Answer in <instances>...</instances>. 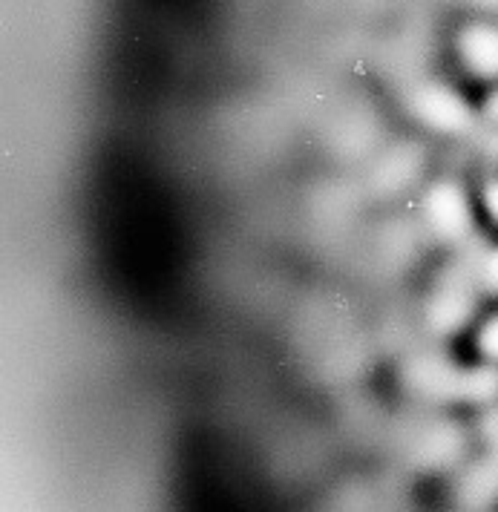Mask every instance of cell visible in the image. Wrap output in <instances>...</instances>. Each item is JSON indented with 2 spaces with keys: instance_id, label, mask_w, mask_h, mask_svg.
<instances>
[{
  "instance_id": "cell-10",
  "label": "cell",
  "mask_w": 498,
  "mask_h": 512,
  "mask_svg": "<svg viewBox=\"0 0 498 512\" xmlns=\"http://www.w3.org/2000/svg\"><path fill=\"white\" fill-rule=\"evenodd\" d=\"M475 205H478V216L498 231V173L484 176L478 187H475Z\"/></svg>"
},
{
  "instance_id": "cell-5",
  "label": "cell",
  "mask_w": 498,
  "mask_h": 512,
  "mask_svg": "<svg viewBox=\"0 0 498 512\" xmlns=\"http://www.w3.org/2000/svg\"><path fill=\"white\" fill-rule=\"evenodd\" d=\"M452 55L461 72L487 87H498V18L490 15H475L461 21L452 32Z\"/></svg>"
},
{
  "instance_id": "cell-8",
  "label": "cell",
  "mask_w": 498,
  "mask_h": 512,
  "mask_svg": "<svg viewBox=\"0 0 498 512\" xmlns=\"http://www.w3.org/2000/svg\"><path fill=\"white\" fill-rule=\"evenodd\" d=\"M470 340H473L475 360L498 369V305L475 320L470 328Z\"/></svg>"
},
{
  "instance_id": "cell-1",
  "label": "cell",
  "mask_w": 498,
  "mask_h": 512,
  "mask_svg": "<svg viewBox=\"0 0 498 512\" xmlns=\"http://www.w3.org/2000/svg\"><path fill=\"white\" fill-rule=\"evenodd\" d=\"M404 383L418 397L490 406L498 400V369L478 363L458 366L441 354H415L404 366Z\"/></svg>"
},
{
  "instance_id": "cell-7",
  "label": "cell",
  "mask_w": 498,
  "mask_h": 512,
  "mask_svg": "<svg viewBox=\"0 0 498 512\" xmlns=\"http://www.w3.org/2000/svg\"><path fill=\"white\" fill-rule=\"evenodd\" d=\"M455 501L470 512L490 510L498 504V449H487L481 458L461 469V478L455 484Z\"/></svg>"
},
{
  "instance_id": "cell-9",
  "label": "cell",
  "mask_w": 498,
  "mask_h": 512,
  "mask_svg": "<svg viewBox=\"0 0 498 512\" xmlns=\"http://www.w3.org/2000/svg\"><path fill=\"white\" fill-rule=\"evenodd\" d=\"M473 280L484 300H496L498 303V242L475 254Z\"/></svg>"
},
{
  "instance_id": "cell-3",
  "label": "cell",
  "mask_w": 498,
  "mask_h": 512,
  "mask_svg": "<svg viewBox=\"0 0 498 512\" xmlns=\"http://www.w3.org/2000/svg\"><path fill=\"white\" fill-rule=\"evenodd\" d=\"M484 297L478 294L473 280V259L467 265L450 268L447 277L435 282L424 303V328L432 337H455L461 331H470L478 320V303Z\"/></svg>"
},
{
  "instance_id": "cell-2",
  "label": "cell",
  "mask_w": 498,
  "mask_h": 512,
  "mask_svg": "<svg viewBox=\"0 0 498 512\" xmlns=\"http://www.w3.org/2000/svg\"><path fill=\"white\" fill-rule=\"evenodd\" d=\"M421 228L444 248H467L478 225L475 190L455 176H438L421 187L418 196Z\"/></svg>"
},
{
  "instance_id": "cell-6",
  "label": "cell",
  "mask_w": 498,
  "mask_h": 512,
  "mask_svg": "<svg viewBox=\"0 0 498 512\" xmlns=\"http://www.w3.org/2000/svg\"><path fill=\"white\" fill-rule=\"evenodd\" d=\"M406 452L412 464L424 466V469L461 464L467 455V432L452 420H427L412 432Z\"/></svg>"
},
{
  "instance_id": "cell-12",
  "label": "cell",
  "mask_w": 498,
  "mask_h": 512,
  "mask_svg": "<svg viewBox=\"0 0 498 512\" xmlns=\"http://www.w3.org/2000/svg\"><path fill=\"white\" fill-rule=\"evenodd\" d=\"M478 113L487 118V121L498 124V87L487 93V98H484V101H481V107H478Z\"/></svg>"
},
{
  "instance_id": "cell-11",
  "label": "cell",
  "mask_w": 498,
  "mask_h": 512,
  "mask_svg": "<svg viewBox=\"0 0 498 512\" xmlns=\"http://www.w3.org/2000/svg\"><path fill=\"white\" fill-rule=\"evenodd\" d=\"M475 432L487 449H498V400L490 406H481V418H478Z\"/></svg>"
},
{
  "instance_id": "cell-4",
  "label": "cell",
  "mask_w": 498,
  "mask_h": 512,
  "mask_svg": "<svg viewBox=\"0 0 498 512\" xmlns=\"http://www.w3.org/2000/svg\"><path fill=\"white\" fill-rule=\"evenodd\" d=\"M409 113L438 136H464L478 121L473 104L444 81H421L409 93Z\"/></svg>"
}]
</instances>
